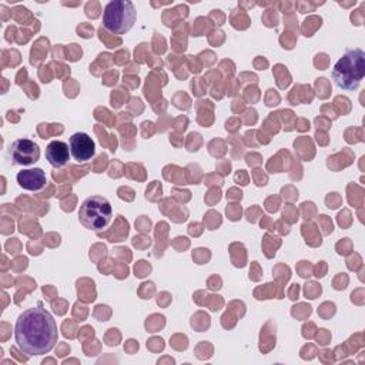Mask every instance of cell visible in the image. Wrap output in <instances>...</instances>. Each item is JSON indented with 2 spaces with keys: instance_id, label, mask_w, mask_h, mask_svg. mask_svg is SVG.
I'll return each mask as SVG.
<instances>
[{
  "instance_id": "6da1fadb",
  "label": "cell",
  "mask_w": 365,
  "mask_h": 365,
  "mask_svg": "<svg viewBox=\"0 0 365 365\" xmlns=\"http://www.w3.org/2000/svg\"><path fill=\"white\" fill-rule=\"evenodd\" d=\"M14 339L19 349L29 356L44 355L54 348L58 339L57 324L41 302L19 315L14 325Z\"/></svg>"
},
{
  "instance_id": "7a4b0ae2",
  "label": "cell",
  "mask_w": 365,
  "mask_h": 365,
  "mask_svg": "<svg viewBox=\"0 0 365 365\" xmlns=\"http://www.w3.org/2000/svg\"><path fill=\"white\" fill-rule=\"evenodd\" d=\"M365 76V53L362 48L346 50L332 68V80L342 90H356Z\"/></svg>"
},
{
  "instance_id": "3957f363",
  "label": "cell",
  "mask_w": 365,
  "mask_h": 365,
  "mask_svg": "<svg viewBox=\"0 0 365 365\" xmlns=\"http://www.w3.org/2000/svg\"><path fill=\"white\" fill-rule=\"evenodd\" d=\"M135 7L130 0L110 1L103 11V27L113 34H125L135 23Z\"/></svg>"
},
{
  "instance_id": "277c9868",
  "label": "cell",
  "mask_w": 365,
  "mask_h": 365,
  "mask_svg": "<svg viewBox=\"0 0 365 365\" xmlns=\"http://www.w3.org/2000/svg\"><path fill=\"white\" fill-rule=\"evenodd\" d=\"M113 217V210L107 198L101 195L87 197L78 208L80 224L91 231H101L106 228Z\"/></svg>"
},
{
  "instance_id": "5b68a950",
  "label": "cell",
  "mask_w": 365,
  "mask_h": 365,
  "mask_svg": "<svg viewBox=\"0 0 365 365\" xmlns=\"http://www.w3.org/2000/svg\"><path fill=\"white\" fill-rule=\"evenodd\" d=\"M7 153L11 164L14 165H33L40 158V148L30 138L14 140Z\"/></svg>"
},
{
  "instance_id": "8992f818",
  "label": "cell",
  "mask_w": 365,
  "mask_h": 365,
  "mask_svg": "<svg viewBox=\"0 0 365 365\" xmlns=\"http://www.w3.org/2000/svg\"><path fill=\"white\" fill-rule=\"evenodd\" d=\"M68 147L71 157L78 163L88 161L96 154V144L86 133H74L68 140Z\"/></svg>"
},
{
  "instance_id": "52a82bcc",
  "label": "cell",
  "mask_w": 365,
  "mask_h": 365,
  "mask_svg": "<svg viewBox=\"0 0 365 365\" xmlns=\"http://www.w3.org/2000/svg\"><path fill=\"white\" fill-rule=\"evenodd\" d=\"M17 184L27 191H40L46 187L47 177L41 168H29L17 173Z\"/></svg>"
},
{
  "instance_id": "ba28073f",
  "label": "cell",
  "mask_w": 365,
  "mask_h": 365,
  "mask_svg": "<svg viewBox=\"0 0 365 365\" xmlns=\"http://www.w3.org/2000/svg\"><path fill=\"white\" fill-rule=\"evenodd\" d=\"M70 147L67 143L54 140L50 141L46 147V160L53 165V167H63L68 163L70 160Z\"/></svg>"
}]
</instances>
